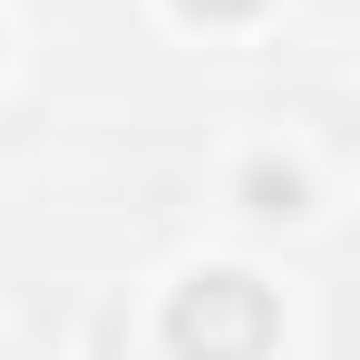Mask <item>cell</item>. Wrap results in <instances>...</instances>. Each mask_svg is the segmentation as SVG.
<instances>
[{
  "mask_svg": "<svg viewBox=\"0 0 360 360\" xmlns=\"http://www.w3.org/2000/svg\"><path fill=\"white\" fill-rule=\"evenodd\" d=\"M176 341L185 351H263L273 341V302L253 292L243 273H214L176 302Z\"/></svg>",
  "mask_w": 360,
  "mask_h": 360,
  "instance_id": "1",
  "label": "cell"
}]
</instances>
